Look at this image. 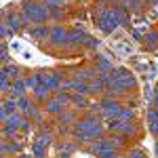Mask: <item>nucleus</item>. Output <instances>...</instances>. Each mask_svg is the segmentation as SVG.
I'll use <instances>...</instances> for the list:
<instances>
[{
	"mask_svg": "<svg viewBox=\"0 0 158 158\" xmlns=\"http://www.w3.org/2000/svg\"><path fill=\"white\" fill-rule=\"evenodd\" d=\"M108 135L106 131V122L103 118L95 114V112H85L76 124H74V133H72V139L74 141H78L80 146H91V143H95L99 139H103Z\"/></svg>",
	"mask_w": 158,
	"mask_h": 158,
	"instance_id": "obj_1",
	"label": "nucleus"
},
{
	"mask_svg": "<svg viewBox=\"0 0 158 158\" xmlns=\"http://www.w3.org/2000/svg\"><path fill=\"white\" fill-rule=\"evenodd\" d=\"M21 13H23L25 21L30 27L34 25H44L51 21V9L44 2H34V0H23L21 4Z\"/></svg>",
	"mask_w": 158,
	"mask_h": 158,
	"instance_id": "obj_2",
	"label": "nucleus"
},
{
	"mask_svg": "<svg viewBox=\"0 0 158 158\" xmlns=\"http://www.w3.org/2000/svg\"><path fill=\"white\" fill-rule=\"evenodd\" d=\"M49 47L57 51H68L74 49L72 47V27H65V25H51V38H49Z\"/></svg>",
	"mask_w": 158,
	"mask_h": 158,
	"instance_id": "obj_3",
	"label": "nucleus"
},
{
	"mask_svg": "<svg viewBox=\"0 0 158 158\" xmlns=\"http://www.w3.org/2000/svg\"><path fill=\"white\" fill-rule=\"evenodd\" d=\"M36 76L40 78V85L49 86L51 91H59L65 78H70V74L63 70H36Z\"/></svg>",
	"mask_w": 158,
	"mask_h": 158,
	"instance_id": "obj_4",
	"label": "nucleus"
},
{
	"mask_svg": "<svg viewBox=\"0 0 158 158\" xmlns=\"http://www.w3.org/2000/svg\"><path fill=\"white\" fill-rule=\"evenodd\" d=\"M86 152H89L91 156H95V158H116L118 154H120L116 148L112 146V141L108 139V135H106L103 139L95 141V143L86 146Z\"/></svg>",
	"mask_w": 158,
	"mask_h": 158,
	"instance_id": "obj_5",
	"label": "nucleus"
},
{
	"mask_svg": "<svg viewBox=\"0 0 158 158\" xmlns=\"http://www.w3.org/2000/svg\"><path fill=\"white\" fill-rule=\"evenodd\" d=\"M2 21L11 27L13 34H17V32H21V30L27 27V21H25L21 9H4L2 11Z\"/></svg>",
	"mask_w": 158,
	"mask_h": 158,
	"instance_id": "obj_6",
	"label": "nucleus"
},
{
	"mask_svg": "<svg viewBox=\"0 0 158 158\" xmlns=\"http://www.w3.org/2000/svg\"><path fill=\"white\" fill-rule=\"evenodd\" d=\"M110 15L118 21V25H120V27H129V25H131V11H127V9L122 6L118 0L110 4Z\"/></svg>",
	"mask_w": 158,
	"mask_h": 158,
	"instance_id": "obj_7",
	"label": "nucleus"
},
{
	"mask_svg": "<svg viewBox=\"0 0 158 158\" xmlns=\"http://www.w3.org/2000/svg\"><path fill=\"white\" fill-rule=\"evenodd\" d=\"M74 78H78V80H82V82H93V80H97L99 76V70L93 65V63H89V65H80V68H76L72 74Z\"/></svg>",
	"mask_w": 158,
	"mask_h": 158,
	"instance_id": "obj_8",
	"label": "nucleus"
},
{
	"mask_svg": "<svg viewBox=\"0 0 158 158\" xmlns=\"http://www.w3.org/2000/svg\"><path fill=\"white\" fill-rule=\"evenodd\" d=\"M30 74H32L30 70H25V68L17 65V63H6V65L2 68V76L11 78V82H15V80H23V78L30 76Z\"/></svg>",
	"mask_w": 158,
	"mask_h": 158,
	"instance_id": "obj_9",
	"label": "nucleus"
},
{
	"mask_svg": "<svg viewBox=\"0 0 158 158\" xmlns=\"http://www.w3.org/2000/svg\"><path fill=\"white\" fill-rule=\"evenodd\" d=\"M17 112H19V99L4 97V99H2V108H0V122L4 124V122L9 120V116L17 114Z\"/></svg>",
	"mask_w": 158,
	"mask_h": 158,
	"instance_id": "obj_10",
	"label": "nucleus"
},
{
	"mask_svg": "<svg viewBox=\"0 0 158 158\" xmlns=\"http://www.w3.org/2000/svg\"><path fill=\"white\" fill-rule=\"evenodd\" d=\"M80 148H82V146H80L78 141H74L72 137H70V139H59V141H57V152H59V158H70L74 152H78Z\"/></svg>",
	"mask_w": 158,
	"mask_h": 158,
	"instance_id": "obj_11",
	"label": "nucleus"
},
{
	"mask_svg": "<svg viewBox=\"0 0 158 158\" xmlns=\"http://www.w3.org/2000/svg\"><path fill=\"white\" fill-rule=\"evenodd\" d=\"M30 38L32 40H36V42H49L51 38V25L44 23V25H34V27H30Z\"/></svg>",
	"mask_w": 158,
	"mask_h": 158,
	"instance_id": "obj_12",
	"label": "nucleus"
},
{
	"mask_svg": "<svg viewBox=\"0 0 158 158\" xmlns=\"http://www.w3.org/2000/svg\"><path fill=\"white\" fill-rule=\"evenodd\" d=\"M89 38H91V36L86 34L80 25L72 27V47H74V49H85L86 42H89Z\"/></svg>",
	"mask_w": 158,
	"mask_h": 158,
	"instance_id": "obj_13",
	"label": "nucleus"
},
{
	"mask_svg": "<svg viewBox=\"0 0 158 158\" xmlns=\"http://www.w3.org/2000/svg\"><path fill=\"white\" fill-rule=\"evenodd\" d=\"M91 63L99 70V74H112L114 70H116V68H114V63L110 61V57H106V55H95Z\"/></svg>",
	"mask_w": 158,
	"mask_h": 158,
	"instance_id": "obj_14",
	"label": "nucleus"
},
{
	"mask_svg": "<svg viewBox=\"0 0 158 158\" xmlns=\"http://www.w3.org/2000/svg\"><path fill=\"white\" fill-rule=\"evenodd\" d=\"M72 110L80 112H89L91 110V99L89 95H80V93H72Z\"/></svg>",
	"mask_w": 158,
	"mask_h": 158,
	"instance_id": "obj_15",
	"label": "nucleus"
},
{
	"mask_svg": "<svg viewBox=\"0 0 158 158\" xmlns=\"http://www.w3.org/2000/svg\"><path fill=\"white\" fill-rule=\"evenodd\" d=\"M30 95H32V99L36 101L38 106H44V103H47L49 99H53V95H55V93L51 91L49 86L40 85V86H38V89H36V91H34V93H30Z\"/></svg>",
	"mask_w": 158,
	"mask_h": 158,
	"instance_id": "obj_16",
	"label": "nucleus"
},
{
	"mask_svg": "<svg viewBox=\"0 0 158 158\" xmlns=\"http://www.w3.org/2000/svg\"><path fill=\"white\" fill-rule=\"evenodd\" d=\"M42 110L47 112V116H53V118H57V116H61V114H63V112H65L68 108H65L63 103H59L57 99L53 97V99H49V101L42 106Z\"/></svg>",
	"mask_w": 158,
	"mask_h": 158,
	"instance_id": "obj_17",
	"label": "nucleus"
},
{
	"mask_svg": "<svg viewBox=\"0 0 158 158\" xmlns=\"http://www.w3.org/2000/svg\"><path fill=\"white\" fill-rule=\"evenodd\" d=\"M146 118H148V131H150V135H152L154 139H158V110L148 108Z\"/></svg>",
	"mask_w": 158,
	"mask_h": 158,
	"instance_id": "obj_18",
	"label": "nucleus"
},
{
	"mask_svg": "<svg viewBox=\"0 0 158 158\" xmlns=\"http://www.w3.org/2000/svg\"><path fill=\"white\" fill-rule=\"evenodd\" d=\"M78 118H80V114H78L76 110L68 108L63 114H61V116H57V118H55V122H57V124H68V127H74Z\"/></svg>",
	"mask_w": 158,
	"mask_h": 158,
	"instance_id": "obj_19",
	"label": "nucleus"
},
{
	"mask_svg": "<svg viewBox=\"0 0 158 158\" xmlns=\"http://www.w3.org/2000/svg\"><path fill=\"white\" fill-rule=\"evenodd\" d=\"M141 42L148 51H158V30H148Z\"/></svg>",
	"mask_w": 158,
	"mask_h": 158,
	"instance_id": "obj_20",
	"label": "nucleus"
},
{
	"mask_svg": "<svg viewBox=\"0 0 158 158\" xmlns=\"http://www.w3.org/2000/svg\"><path fill=\"white\" fill-rule=\"evenodd\" d=\"M9 97H15V99L27 97V86H25V78H23V80H15V82H13Z\"/></svg>",
	"mask_w": 158,
	"mask_h": 158,
	"instance_id": "obj_21",
	"label": "nucleus"
},
{
	"mask_svg": "<svg viewBox=\"0 0 158 158\" xmlns=\"http://www.w3.org/2000/svg\"><path fill=\"white\" fill-rule=\"evenodd\" d=\"M103 95H106V85L99 78L89 82V97H103Z\"/></svg>",
	"mask_w": 158,
	"mask_h": 158,
	"instance_id": "obj_22",
	"label": "nucleus"
},
{
	"mask_svg": "<svg viewBox=\"0 0 158 158\" xmlns=\"http://www.w3.org/2000/svg\"><path fill=\"white\" fill-rule=\"evenodd\" d=\"M135 116H137V110L133 106H129V103H124L120 110V114H118V118L120 120H135Z\"/></svg>",
	"mask_w": 158,
	"mask_h": 158,
	"instance_id": "obj_23",
	"label": "nucleus"
},
{
	"mask_svg": "<svg viewBox=\"0 0 158 158\" xmlns=\"http://www.w3.org/2000/svg\"><path fill=\"white\" fill-rule=\"evenodd\" d=\"M51 21L63 25L68 21V11H65V9H53V11H51Z\"/></svg>",
	"mask_w": 158,
	"mask_h": 158,
	"instance_id": "obj_24",
	"label": "nucleus"
},
{
	"mask_svg": "<svg viewBox=\"0 0 158 158\" xmlns=\"http://www.w3.org/2000/svg\"><path fill=\"white\" fill-rule=\"evenodd\" d=\"M47 152H49V148H44L42 143H38V141H34L32 148H30V154L34 158H47Z\"/></svg>",
	"mask_w": 158,
	"mask_h": 158,
	"instance_id": "obj_25",
	"label": "nucleus"
},
{
	"mask_svg": "<svg viewBox=\"0 0 158 158\" xmlns=\"http://www.w3.org/2000/svg\"><path fill=\"white\" fill-rule=\"evenodd\" d=\"M25 86H27V91H30V93H34L38 86H40V78L36 76V72H32L27 78H25Z\"/></svg>",
	"mask_w": 158,
	"mask_h": 158,
	"instance_id": "obj_26",
	"label": "nucleus"
},
{
	"mask_svg": "<svg viewBox=\"0 0 158 158\" xmlns=\"http://www.w3.org/2000/svg\"><path fill=\"white\" fill-rule=\"evenodd\" d=\"M51 11L53 9H70V0H42Z\"/></svg>",
	"mask_w": 158,
	"mask_h": 158,
	"instance_id": "obj_27",
	"label": "nucleus"
},
{
	"mask_svg": "<svg viewBox=\"0 0 158 158\" xmlns=\"http://www.w3.org/2000/svg\"><path fill=\"white\" fill-rule=\"evenodd\" d=\"M127 156L129 158H148V152L143 150V148H139V146H133V148L127 150Z\"/></svg>",
	"mask_w": 158,
	"mask_h": 158,
	"instance_id": "obj_28",
	"label": "nucleus"
},
{
	"mask_svg": "<svg viewBox=\"0 0 158 158\" xmlns=\"http://www.w3.org/2000/svg\"><path fill=\"white\" fill-rule=\"evenodd\" d=\"M34 120H30L27 116H23V120H21V124H19V129H21V133H32L34 131Z\"/></svg>",
	"mask_w": 158,
	"mask_h": 158,
	"instance_id": "obj_29",
	"label": "nucleus"
},
{
	"mask_svg": "<svg viewBox=\"0 0 158 158\" xmlns=\"http://www.w3.org/2000/svg\"><path fill=\"white\" fill-rule=\"evenodd\" d=\"M99 47H101V40H97L95 36H91V38H89V42H86V47H85V49H86V51H97Z\"/></svg>",
	"mask_w": 158,
	"mask_h": 158,
	"instance_id": "obj_30",
	"label": "nucleus"
},
{
	"mask_svg": "<svg viewBox=\"0 0 158 158\" xmlns=\"http://www.w3.org/2000/svg\"><path fill=\"white\" fill-rule=\"evenodd\" d=\"M9 36H13L11 27H9V25L4 23V21H2V23H0V38H2V40H6Z\"/></svg>",
	"mask_w": 158,
	"mask_h": 158,
	"instance_id": "obj_31",
	"label": "nucleus"
},
{
	"mask_svg": "<svg viewBox=\"0 0 158 158\" xmlns=\"http://www.w3.org/2000/svg\"><path fill=\"white\" fill-rule=\"evenodd\" d=\"M0 59H2L4 65L9 63V49H6V44H4V42H2V47H0Z\"/></svg>",
	"mask_w": 158,
	"mask_h": 158,
	"instance_id": "obj_32",
	"label": "nucleus"
},
{
	"mask_svg": "<svg viewBox=\"0 0 158 158\" xmlns=\"http://www.w3.org/2000/svg\"><path fill=\"white\" fill-rule=\"evenodd\" d=\"M158 0H146V6H156Z\"/></svg>",
	"mask_w": 158,
	"mask_h": 158,
	"instance_id": "obj_33",
	"label": "nucleus"
},
{
	"mask_svg": "<svg viewBox=\"0 0 158 158\" xmlns=\"http://www.w3.org/2000/svg\"><path fill=\"white\" fill-rule=\"evenodd\" d=\"M99 4H112V2H116V0H97Z\"/></svg>",
	"mask_w": 158,
	"mask_h": 158,
	"instance_id": "obj_34",
	"label": "nucleus"
},
{
	"mask_svg": "<svg viewBox=\"0 0 158 158\" xmlns=\"http://www.w3.org/2000/svg\"><path fill=\"white\" fill-rule=\"evenodd\" d=\"M116 158H129V156H127V152H120V154H118Z\"/></svg>",
	"mask_w": 158,
	"mask_h": 158,
	"instance_id": "obj_35",
	"label": "nucleus"
}]
</instances>
